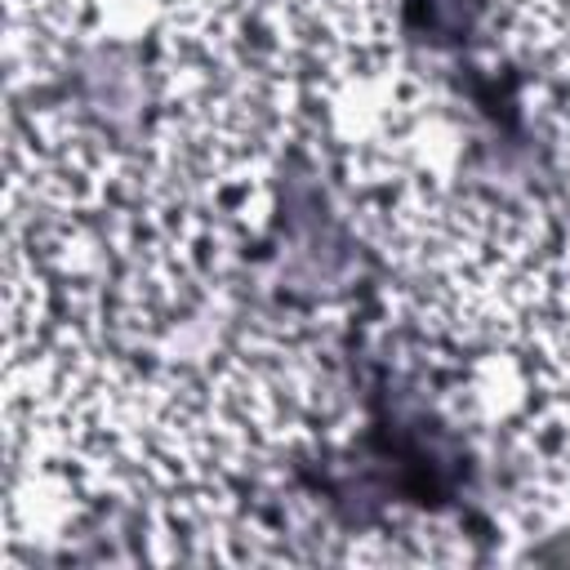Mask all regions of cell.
I'll list each match as a JSON object with an SVG mask.
<instances>
[{
    "label": "cell",
    "instance_id": "1",
    "mask_svg": "<svg viewBox=\"0 0 570 570\" xmlns=\"http://www.w3.org/2000/svg\"><path fill=\"white\" fill-rule=\"evenodd\" d=\"M374 214L387 294L414 334L459 356L521 352L561 249L539 205L454 178L379 200Z\"/></svg>",
    "mask_w": 570,
    "mask_h": 570
},
{
    "label": "cell",
    "instance_id": "2",
    "mask_svg": "<svg viewBox=\"0 0 570 570\" xmlns=\"http://www.w3.org/2000/svg\"><path fill=\"white\" fill-rule=\"evenodd\" d=\"M187 370L227 481L254 476L316 445L343 405L334 356L307 325L285 316L227 321Z\"/></svg>",
    "mask_w": 570,
    "mask_h": 570
},
{
    "label": "cell",
    "instance_id": "3",
    "mask_svg": "<svg viewBox=\"0 0 570 570\" xmlns=\"http://www.w3.org/2000/svg\"><path fill=\"white\" fill-rule=\"evenodd\" d=\"M307 125H316L343 183L374 205L454 183L468 147L450 98L423 80L401 49L307 85Z\"/></svg>",
    "mask_w": 570,
    "mask_h": 570
},
{
    "label": "cell",
    "instance_id": "4",
    "mask_svg": "<svg viewBox=\"0 0 570 570\" xmlns=\"http://www.w3.org/2000/svg\"><path fill=\"white\" fill-rule=\"evenodd\" d=\"M254 40L303 85L396 53L392 0H254Z\"/></svg>",
    "mask_w": 570,
    "mask_h": 570
},
{
    "label": "cell",
    "instance_id": "5",
    "mask_svg": "<svg viewBox=\"0 0 570 570\" xmlns=\"http://www.w3.org/2000/svg\"><path fill=\"white\" fill-rule=\"evenodd\" d=\"M94 0H9L4 4V71L9 94L45 85L80 36Z\"/></svg>",
    "mask_w": 570,
    "mask_h": 570
},
{
    "label": "cell",
    "instance_id": "6",
    "mask_svg": "<svg viewBox=\"0 0 570 570\" xmlns=\"http://www.w3.org/2000/svg\"><path fill=\"white\" fill-rule=\"evenodd\" d=\"M512 53L570 111V0H499Z\"/></svg>",
    "mask_w": 570,
    "mask_h": 570
},
{
    "label": "cell",
    "instance_id": "7",
    "mask_svg": "<svg viewBox=\"0 0 570 570\" xmlns=\"http://www.w3.org/2000/svg\"><path fill=\"white\" fill-rule=\"evenodd\" d=\"M494 4H499V0H494Z\"/></svg>",
    "mask_w": 570,
    "mask_h": 570
}]
</instances>
